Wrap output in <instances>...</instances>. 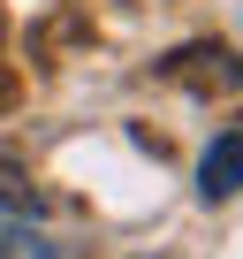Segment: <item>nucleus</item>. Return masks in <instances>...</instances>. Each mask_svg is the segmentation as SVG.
<instances>
[{"instance_id": "f257e3e1", "label": "nucleus", "mask_w": 243, "mask_h": 259, "mask_svg": "<svg viewBox=\"0 0 243 259\" xmlns=\"http://www.w3.org/2000/svg\"><path fill=\"white\" fill-rule=\"evenodd\" d=\"M235 183H243V130H220L198 160V198L220 206V198H235Z\"/></svg>"}]
</instances>
